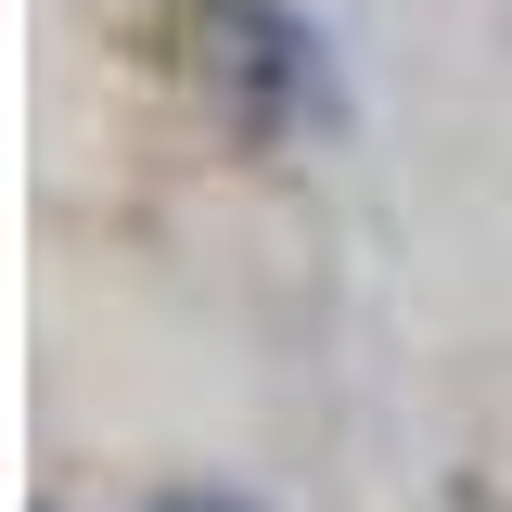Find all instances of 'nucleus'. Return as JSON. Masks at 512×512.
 Wrapping results in <instances>:
<instances>
[{
    "instance_id": "f257e3e1",
    "label": "nucleus",
    "mask_w": 512,
    "mask_h": 512,
    "mask_svg": "<svg viewBox=\"0 0 512 512\" xmlns=\"http://www.w3.org/2000/svg\"><path fill=\"white\" fill-rule=\"evenodd\" d=\"M192 77L244 141H333L346 128V77L295 0H192Z\"/></svg>"
},
{
    "instance_id": "f03ea898",
    "label": "nucleus",
    "mask_w": 512,
    "mask_h": 512,
    "mask_svg": "<svg viewBox=\"0 0 512 512\" xmlns=\"http://www.w3.org/2000/svg\"><path fill=\"white\" fill-rule=\"evenodd\" d=\"M154 512H256V500H154Z\"/></svg>"
}]
</instances>
